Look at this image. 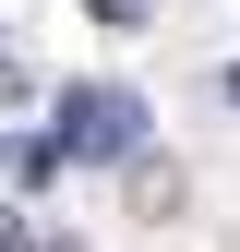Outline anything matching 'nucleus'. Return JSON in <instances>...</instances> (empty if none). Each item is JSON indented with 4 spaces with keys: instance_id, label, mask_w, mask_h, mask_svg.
<instances>
[{
    "instance_id": "obj_1",
    "label": "nucleus",
    "mask_w": 240,
    "mask_h": 252,
    "mask_svg": "<svg viewBox=\"0 0 240 252\" xmlns=\"http://www.w3.org/2000/svg\"><path fill=\"white\" fill-rule=\"evenodd\" d=\"M60 144H72V156H132V144H144V96H108V84H84Z\"/></svg>"
}]
</instances>
